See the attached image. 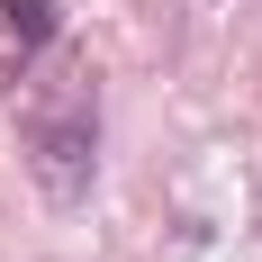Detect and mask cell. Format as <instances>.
Returning a JSON list of instances; mask_svg holds the SVG:
<instances>
[{
	"label": "cell",
	"instance_id": "obj_2",
	"mask_svg": "<svg viewBox=\"0 0 262 262\" xmlns=\"http://www.w3.org/2000/svg\"><path fill=\"white\" fill-rule=\"evenodd\" d=\"M46 46H54V9L46 0H0V73H9V54H18V73H27Z\"/></svg>",
	"mask_w": 262,
	"mask_h": 262
},
{
	"label": "cell",
	"instance_id": "obj_1",
	"mask_svg": "<svg viewBox=\"0 0 262 262\" xmlns=\"http://www.w3.org/2000/svg\"><path fill=\"white\" fill-rule=\"evenodd\" d=\"M18 145H27V172L54 190V199H81L91 190V145H100V91L81 63H54V73L27 81L18 100Z\"/></svg>",
	"mask_w": 262,
	"mask_h": 262
}]
</instances>
